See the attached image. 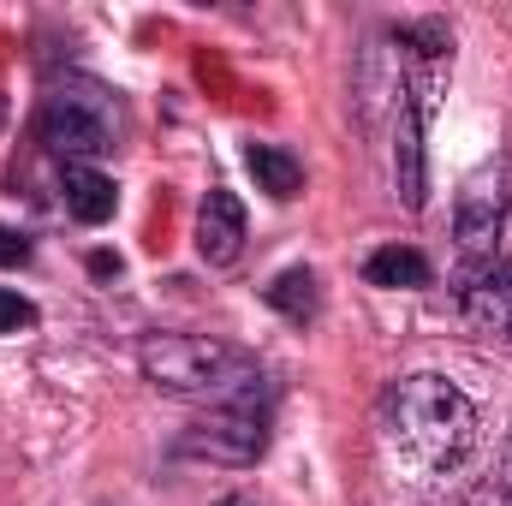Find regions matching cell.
<instances>
[{"label":"cell","instance_id":"6da1fadb","mask_svg":"<svg viewBox=\"0 0 512 506\" xmlns=\"http://www.w3.org/2000/svg\"><path fill=\"white\" fill-rule=\"evenodd\" d=\"M382 441L411 477H447L477 447V405L447 376H405L382 393Z\"/></svg>","mask_w":512,"mask_h":506},{"label":"cell","instance_id":"7a4b0ae2","mask_svg":"<svg viewBox=\"0 0 512 506\" xmlns=\"http://www.w3.org/2000/svg\"><path fill=\"white\" fill-rule=\"evenodd\" d=\"M137 370L149 387L173 393V399H215V405H239L262 393V370L245 346L209 340V334H149L137 346Z\"/></svg>","mask_w":512,"mask_h":506},{"label":"cell","instance_id":"3957f363","mask_svg":"<svg viewBox=\"0 0 512 506\" xmlns=\"http://www.w3.org/2000/svg\"><path fill=\"white\" fill-rule=\"evenodd\" d=\"M36 137H42L48 155H60V167H90V161L114 155L120 137H126L120 96L108 84H96V78H60L42 96Z\"/></svg>","mask_w":512,"mask_h":506},{"label":"cell","instance_id":"277c9868","mask_svg":"<svg viewBox=\"0 0 512 506\" xmlns=\"http://www.w3.org/2000/svg\"><path fill=\"white\" fill-rule=\"evenodd\" d=\"M179 453L185 459H209V465H256L268 453V411L256 399L221 405V411H209L203 423H191L179 435Z\"/></svg>","mask_w":512,"mask_h":506},{"label":"cell","instance_id":"5b68a950","mask_svg":"<svg viewBox=\"0 0 512 506\" xmlns=\"http://www.w3.org/2000/svg\"><path fill=\"white\" fill-rule=\"evenodd\" d=\"M453 227H459V245L471 256L495 251V239H501V227H507V173H501V167H483V173L465 179Z\"/></svg>","mask_w":512,"mask_h":506},{"label":"cell","instance_id":"8992f818","mask_svg":"<svg viewBox=\"0 0 512 506\" xmlns=\"http://www.w3.org/2000/svg\"><path fill=\"white\" fill-rule=\"evenodd\" d=\"M435 102V78H411V90L399 96V143H393V185L405 197V209H423V120Z\"/></svg>","mask_w":512,"mask_h":506},{"label":"cell","instance_id":"52a82bcc","mask_svg":"<svg viewBox=\"0 0 512 506\" xmlns=\"http://www.w3.org/2000/svg\"><path fill=\"white\" fill-rule=\"evenodd\" d=\"M239 251H245V203L215 185L197 209V256L227 268V262H239Z\"/></svg>","mask_w":512,"mask_h":506},{"label":"cell","instance_id":"ba28073f","mask_svg":"<svg viewBox=\"0 0 512 506\" xmlns=\"http://www.w3.org/2000/svg\"><path fill=\"white\" fill-rule=\"evenodd\" d=\"M465 322L489 340H512V262H489L465 286Z\"/></svg>","mask_w":512,"mask_h":506},{"label":"cell","instance_id":"9c48e42d","mask_svg":"<svg viewBox=\"0 0 512 506\" xmlns=\"http://www.w3.org/2000/svg\"><path fill=\"white\" fill-rule=\"evenodd\" d=\"M60 197H66V209H72L84 227H102V221L120 209L114 179H108V173H96V167H60Z\"/></svg>","mask_w":512,"mask_h":506},{"label":"cell","instance_id":"30bf717a","mask_svg":"<svg viewBox=\"0 0 512 506\" xmlns=\"http://www.w3.org/2000/svg\"><path fill=\"white\" fill-rule=\"evenodd\" d=\"M245 167L256 173V191H268L274 203H292V197L304 191V167H298V155L280 149V143H251V149H245Z\"/></svg>","mask_w":512,"mask_h":506},{"label":"cell","instance_id":"8fae6325","mask_svg":"<svg viewBox=\"0 0 512 506\" xmlns=\"http://www.w3.org/2000/svg\"><path fill=\"white\" fill-rule=\"evenodd\" d=\"M262 298L286 316V322H316V310H322V292H316V274L310 268H280L268 286H262Z\"/></svg>","mask_w":512,"mask_h":506},{"label":"cell","instance_id":"7c38bea8","mask_svg":"<svg viewBox=\"0 0 512 506\" xmlns=\"http://www.w3.org/2000/svg\"><path fill=\"white\" fill-rule=\"evenodd\" d=\"M364 280L387 286V292H411V286H429V262L411 251V245H387L364 262Z\"/></svg>","mask_w":512,"mask_h":506},{"label":"cell","instance_id":"4fadbf2b","mask_svg":"<svg viewBox=\"0 0 512 506\" xmlns=\"http://www.w3.org/2000/svg\"><path fill=\"white\" fill-rule=\"evenodd\" d=\"M18 328H36V304L12 286H0V334H18Z\"/></svg>","mask_w":512,"mask_h":506},{"label":"cell","instance_id":"5bb4252c","mask_svg":"<svg viewBox=\"0 0 512 506\" xmlns=\"http://www.w3.org/2000/svg\"><path fill=\"white\" fill-rule=\"evenodd\" d=\"M24 262H30V239L12 233V227H0V268H24Z\"/></svg>","mask_w":512,"mask_h":506},{"label":"cell","instance_id":"9a60e30c","mask_svg":"<svg viewBox=\"0 0 512 506\" xmlns=\"http://www.w3.org/2000/svg\"><path fill=\"white\" fill-rule=\"evenodd\" d=\"M90 274H102V280H108V274H120V256L96 251V256H90Z\"/></svg>","mask_w":512,"mask_h":506},{"label":"cell","instance_id":"2e32d148","mask_svg":"<svg viewBox=\"0 0 512 506\" xmlns=\"http://www.w3.org/2000/svg\"><path fill=\"white\" fill-rule=\"evenodd\" d=\"M501 489H507V501H512V441H507V453H501Z\"/></svg>","mask_w":512,"mask_h":506}]
</instances>
